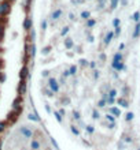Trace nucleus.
Here are the masks:
<instances>
[{"label": "nucleus", "mask_w": 140, "mask_h": 150, "mask_svg": "<svg viewBox=\"0 0 140 150\" xmlns=\"http://www.w3.org/2000/svg\"><path fill=\"white\" fill-rule=\"evenodd\" d=\"M11 12V4L10 1H3L0 4V16H6Z\"/></svg>", "instance_id": "f257e3e1"}, {"label": "nucleus", "mask_w": 140, "mask_h": 150, "mask_svg": "<svg viewBox=\"0 0 140 150\" xmlns=\"http://www.w3.org/2000/svg\"><path fill=\"white\" fill-rule=\"evenodd\" d=\"M19 134L24 137V138H26V139H29V138H32L33 137V131L29 128V127H26V126H22L19 128Z\"/></svg>", "instance_id": "f03ea898"}, {"label": "nucleus", "mask_w": 140, "mask_h": 150, "mask_svg": "<svg viewBox=\"0 0 140 150\" xmlns=\"http://www.w3.org/2000/svg\"><path fill=\"white\" fill-rule=\"evenodd\" d=\"M21 111H22V109H12V112H10V113H8L7 122H10V123H15V122H17V119H18V115L21 113Z\"/></svg>", "instance_id": "7ed1b4c3"}, {"label": "nucleus", "mask_w": 140, "mask_h": 150, "mask_svg": "<svg viewBox=\"0 0 140 150\" xmlns=\"http://www.w3.org/2000/svg\"><path fill=\"white\" fill-rule=\"evenodd\" d=\"M48 86H50V89H51L52 93H58V91H59V85H58V82H56L55 78L48 79Z\"/></svg>", "instance_id": "20e7f679"}, {"label": "nucleus", "mask_w": 140, "mask_h": 150, "mask_svg": "<svg viewBox=\"0 0 140 150\" xmlns=\"http://www.w3.org/2000/svg\"><path fill=\"white\" fill-rule=\"evenodd\" d=\"M26 90H28V85H26V81H21L19 85H18V94H19V96L26 94Z\"/></svg>", "instance_id": "39448f33"}, {"label": "nucleus", "mask_w": 140, "mask_h": 150, "mask_svg": "<svg viewBox=\"0 0 140 150\" xmlns=\"http://www.w3.org/2000/svg\"><path fill=\"white\" fill-rule=\"evenodd\" d=\"M28 75H29V70H28V67L25 66V67L21 68V71H19V79L21 81H25Z\"/></svg>", "instance_id": "423d86ee"}, {"label": "nucleus", "mask_w": 140, "mask_h": 150, "mask_svg": "<svg viewBox=\"0 0 140 150\" xmlns=\"http://www.w3.org/2000/svg\"><path fill=\"white\" fill-rule=\"evenodd\" d=\"M24 29L25 30H30L32 29V18H25V21H24Z\"/></svg>", "instance_id": "0eeeda50"}, {"label": "nucleus", "mask_w": 140, "mask_h": 150, "mask_svg": "<svg viewBox=\"0 0 140 150\" xmlns=\"http://www.w3.org/2000/svg\"><path fill=\"white\" fill-rule=\"evenodd\" d=\"M60 15H62V10L60 8H56L55 11L52 12V15H51V19L52 21H56V19H59Z\"/></svg>", "instance_id": "6e6552de"}, {"label": "nucleus", "mask_w": 140, "mask_h": 150, "mask_svg": "<svg viewBox=\"0 0 140 150\" xmlns=\"http://www.w3.org/2000/svg\"><path fill=\"white\" fill-rule=\"evenodd\" d=\"M30 147L33 150H39L40 149V142L37 141V139H32V142H30Z\"/></svg>", "instance_id": "1a4fd4ad"}, {"label": "nucleus", "mask_w": 140, "mask_h": 150, "mask_svg": "<svg viewBox=\"0 0 140 150\" xmlns=\"http://www.w3.org/2000/svg\"><path fill=\"white\" fill-rule=\"evenodd\" d=\"M73 45H74V42H73L72 38H66V40H65V47L67 48V49H72Z\"/></svg>", "instance_id": "9d476101"}, {"label": "nucleus", "mask_w": 140, "mask_h": 150, "mask_svg": "<svg viewBox=\"0 0 140 150\" xmlns=\"http://www.w3.org/2000/svg\"><path fill=\"white\" fill-rule=\"evenodd\" d=\"M113 36H114V33L113 32H110L107 34V36H106V38H104V44H106V45H107V44H110L111 42V38H113Z\"/></svg>", "instance_id": "9b49d317"}, {"label": "nucleus", "mask_w": 140, "mask_h": 150, "mask_svg": "<svg viewBox=\"0 0 140 150\" xmlns=\"http://www.w3.org/2000/svg\"><path fill=\"white\" fill-rule=\"evenodd\" d=\"M113 67L116 68V70H118V71H120L121 68L124 67V64L121 63V62H113Z\"/></svg>", "instance_id": "f8f14e48"}, {"label": "nucleus", "mask_w": 140, "mask_h": 150, "mask_svg": "<svg viewBox=\"0 0 140 150\" xmlns=\"http://www.w3.org/2000/svg\"><path fill=\"white\" fill-rule=\"evenodd\" d=\"M118 104H120L121 107H128V100L126 98H122V97H121V98H118Z\"/></svg>", "instance_id": "ddd939ff"}, {"label": "nucleus", "mask_w": 140, "mask_h": 150, "mask_svg": "<svg viewBox=\"0 0 140 150\" xmlns=\"http://www.w3.org/2000/svg\"><path fill=\"white\" fill-rule=\"evenodd\" d=\"M81 18H83V19H85V21H88L89 18H91V12H89V11H83V12H81Z\"/></svg>", "instance_id": "4468645a"}, {"label": "nucleus", "mask_w": 140, "mask_h": 150, "mask_svg": "<svg viewBox=\"0 0 140 150\" xmlns=\"http://www.w3.org/2000/svg\"><path fill=\"white\" fill-rule=\"evenodd\" d=\"M28 119H29V120H33V122H39V120H40V119H39V116H37V115H34V113H29Z\"/></svg>", "instance_id": "2eb2a0df"}, {"label": "nucleus", "mask_w": 140, "mask_h": 150, "mask_svg": "<svg viewBox=\"0 0 140 150\" xmlns=\"http://www.w3.org/2000/svg\"><path fill=\"white\" fill-rule=\"evenodd\" d=\"M139 33H140V22H137L136 30H135V33H133V37H135V38H136V37H139Z\"/></svg>", "instance_id": "dca6fc26"}, {"label": "nucleus", "mask_w": 140, "mask_h": 150, "mask_svg": "<svg viewBox=\"0 0 140 150\" xmlns=\"http://www.w3.org/2000/svg\"><path fill=\"white\" fill-rule=\"evenodd\" d=\"M121 60H122V56H121L120 52H117L116 55H114V60L113 62H121Z\"/></svg>", "instance_id": "f3484780"}, {"label": "nucleus", "mask_w": 140, "mask_h": 150, "mask_svg": "<svg viewBox=\"0 0 140 150\" xmlns=\"http://www.w3.org/2000/svg\"><path fill=\"white\" fill-rule=\"evenodd\" d=\"M96 23V21L95 19H92V18H89L88 21H87V26H88V28H92L93 25Z\"/></svg>", "instance_id": "a211bd4d"}, {"label": "nucleus", "mask_w": 140, "mask_h": 150, "mask_svg": "<svg viewBox=\"0 0 140 150\" xmlns=\"http://www.w3.org/2000/svg\"><path fill=\"white\" fill-rule=\"evenodd\" d=\"M132 19L136 21V22H139V19H140V12L139 11H136L135 14H133V15H132Z\"/></svg>", "instance_id": "6ab92c4d"}, {"label": "nucleus", "mask_w": 140, "mask_h": 150, "mask_svg": "<svg viewBox=\"0 0 140 150\" xmlns=\"http://www.w3.org/2000/svg\"><path fill=\"white\" fill-rule=\"evenodd\" d=\"M54 116L56 117V120H58V123H62V116H60L59 112H54Z\"/></svg>", "instance_id": "aec40b11"}, {"label": "nucleus", "mask_w": 140, "mask_h": 150, "mask_svg": "<svg viewBox=\"0 0 140 150\" xmlns=\"http://www.w3.org/2000/svg\"><path fill=\"white\" fill-rule=\"evenodd\" d=\"M4 38V26H0V42L3 41Z\"/></svg>", "instance_id": "412c9836"}, {"label": "nucleus", "mask_w": 140, "mask_h": 150, "mask_svg": "<svg viewBox=\"0 0 140 150\" xmlns=\"http://www.w3.org/2000/svg\"><path fill=\"white\" fill-rule=\"evenodd\" d=\"M6 124H7V122H0V134L4 131V128H6Z\"/></svg>", "instance_id": "4be33fe9"}, {"label": "nucleus", "mask_w": 140, "mask_h": 150, "mask_svg": "<svg viewBox=\"0 0 140 150\" xmlns=\"http://www.w3.org/2000/svg\"><path fill=\"white\" fill-rule=\"evenodd\" d=\"M108 96H110V98H114V97L117 96V91L114 90V89H111V90H110V93H108Z\"/></svg>", "instance_id": "5701e85b"}, {"label": "nucleus", "mask_w": 140, "mask_h": 150, "mask_svg": "<svg viewBox=\"0 0 140 150\" xmlns=\"http://www.w3.org/2000/svg\"><path fill=\"white\" fill-rule=\"evenodd\" d=\"M117 4H118V0H111V4H110L111 10H114V8L117 7Z\"/></svg>", "instance_id": "b1692460"}, {"label": "nucleus", "mask_w": 140, "mask_h": 150, "mask_svg": "<svg viewBox=\"0 0 140 150\" xmlns=\"http://www.w3.org/2000/svg\"><path fill=\"white\" fill-rule=\"evenodd\" d=\"M67 33H69V26H65L63 30L60 32V36H65V34H67Z\"/></svg>", "instance_id": "393cba45"}, {"label": "nucleus", "mask_w": 140, "mask_h": 150, "mask_svg": "<svg viewBox=\"0 0 140 150\" xmlns=\"http://www.w3.org/2000/svg\"><path fill=\"white\" fill-rule=\"evenodd\" d=\"M69 71H70V75H74V74H76V71H77V67H76V66H72Z\"/></svg>", "instance_id": "a878e982"}, {"label": "nucleus", "mask_w": 140, "mask_h": 150, "mask_svg": "<svg viewBox=\"0 0 140 150\" xmlns=\"http://www.w3.org/2000/svg\"><path fill=\"white\" fill-rule=\"evenodd\" d=\"M110 111H111V112H113V113H114V115H117V116H120V115H121V112L118 111V109H117V108H111V109H110Z\"/></svg>", "instance_id": "bb28decb"}, {"label": "nucleus", "mask_w": 140, "mask_h": 150, "mask_svg": "<svg viewBox=\"0 0 140 150\" xmlns=\"http://www.w3.org/2000/svg\"><path fill=\"white\" fill-rule=\"evenodd\" d=\"M4 81H6V74H4V72H0V82L3 83Z\"/></svg>", "instance_id": "cd10ccee"}, {"label": "nucleus", "mask_w": 140, "mask_h": 150, "mask_svg": "<svg viewBox=\"0 0 140 150\" xmlns=\"http://www.w3.org/2000/svg\"><path fill=\"white\" fill-rule=\"evenodd\" d=\"M34 51H36V47H34V45H32V47H30V56H34Z\"/></svg>", "instance_id": "c85d7f7f"}, {"label": "nucleus", "mask_w": 140, "mask_h": 150, "mask_svg": "<svg viewBox=\"0 0 140 150\" xmlns=\"http://www.w3.org/2000/svg\"><path fill=\"white\" fill-rule=\"evenodd\" d=\"M50 49H51V47H45L44 49H43V55H47V53H50Z\"/></svg>", "instance_id": "c756f323"}, {"label": "nucleus", "mask_w": 140, "mask_h": 150, "mask_svg": "<svg viewBox=\"0 0 140 150\" xmlns=\"http://www.w3.org/2000/svg\"><path fill=\"white\" fill-rule=\"evenodd\" d=\"M104 104H106V101H104V100H100L99 103H98V107H99V108H103Z\"/></svg>", "instance_id": "7c9ffc66"}, {"label": "nucleus", "mask_w": 140, "mask_h": 150, "mask_svg": "<svg viewBox=\"0 0 140 150\" xmlns=\"http://www.w3.org/2000/svg\"><path fill=\"white\" fill-rule=\"evenodd\" d=\"M113 25H114L116 28H118V25H120V19H118V18H116V19L113 21Z\"/></svg>", "instance_id": "2f4dec72"}, {"label": "nucleus", "mask_w": 140, "mask_h": 150, "mask_svg": "<svg viewBox=\"0 0 140 150\" xmlns=\"http://www.w3.org/2000/svg\"><path fill=\"white\" fill-rule=\"evenodd\" d=\"M132 119H133V113H132V112H129V113L126 115V120L129 122V120H132Z\"/></svg>", "instance_id": "473e14b6"}, {"label": "nucleus", "mask_w": 140, "mask_h": 150, "mask_svg": "<svg viewBox=\"0 0 140 150\" xmlns=\"http://www.w3.org/2000/svg\"><path fill=\"white\" fill-rule=\"evenodd\" d=\"M106 119H107V120H110V122H111V123H114V117H113V116H111V115H106Z\"/></svg>", "instance_id": "72a5a7b5"}, {"label": "nucleus", "mask_w": 140, "mask_h": 150, "mask_svg": "<svg viewBox=\"0 0 140 150\" xmlns=\"http://www.w3.org/2000/svg\"><path fill=\"white\" fill-rule=\"evenodd\" d=\"M72 131H73V134H76V135H78V134H80V131L77 130V128H76V127H74V126L72 127Z\"/></svg>", "instance_id": "f704fd0d"}, {"label": "nucleus", "mask_w": 140, "mask_h": 150, "mask_svg": "<svg viewBox=\"0 0 140 150\" xmlns=\"http://www.w3.org/2000/svg\"><path fill=\"white\" fill-rule=\"evenodd\" d=\"M45 28H47V21H43V22H41V29L45 30Z\"/></svg>", "instance_id": "c9c22d12"}, {"label": "nucleus", "mask_w": 140, "mask_h": 150, "mask_svg": "<svg viewBox=\"0 0 140 150\" xmlns=\"http://www.w3.org/2000/svg\"><path fill=\"white\" fill-rule=\"evenodd\" d=\"M69 18H70V21H76V15H74L73 12H70V14H69Z\"/></svg>", "instance_id": "e433bc0d"}, {"label": "nucleus", "mask_w": 140, "mask_h": 150, "mask_svg": "<svg viewBox=\"0 0 140 150\" xmlns=\"http://www.w3.org/2000/svg\"><path fill=\"white\" fill-rule=\"evenodd\" d=\"M99 116H100V115H99V112H93V119H99Z\"/></svg>", "instance_id": "4c0bfd02"}, {"label": "nucleus", "mask_w": 140, "mask_h": 150, "mask_svg": "<svg viewBox=\"0 0 140 150\" xmlns=\"http://www.w3.org/2000/svg\"><path fill=\"white\" fill-rule=\"evenodd\" d=\"M87 130H88L89 132H93V127L92 126H87Z\"/></svg>", "instance_id": "58836bf2"}, {"label": "nucleus", "mask_w": 140, "mask_h": 150, "mask_svg": "<svg viewBox=\"0 0 140 150\" xmlns=\"http://www.w3.org/2000/svg\"><path fill=\"white\" fill-rule=\"evenodd\" d=\"M74 117H76L77 120H78V119H80V113H78V112H76V111H74Z\"/></svg>", "instance_id": "ea45409f"}, {"label": "nucleus", "mask_w": 140, "mask_h": 150, "mask_svg": "<svg viewBox=\"0 0 140 150\" xmlns=\"http://www.w3.org/2000/svg\"><path fill=\"white\" fill-rule=\"evenodd\" d=\"M121 33V29H120V26L118 28H116V34H120Z\"/></svg>", "instance_id": "a19ab883"}, {"label": "nucleus", "mask_w": 140, "mask_h": 150, "mask_svg": "<svg viewBox=\"0 0 140 150\" xmlns=\"http://www.w3.org/2000/svg\"><path fill=\"white\" fill-rule=\"evenodd\" d=\"M3 60H1V59H0V72H1V67H3Z\"/></svg>", "instance_id": "79ce46f5"}, {"label": "nucleus", "mask_w": 140, "mask_h": 150, "mask_svg": "<svg viewBox=\"0 0 140 150\" xmlns=\"http://www.w3.org/2000/svg\"><path fill=\"white\" fill-rule=\"evenodd\" d=\"M99 1H100V4H103V0H99Z\"/></svg>", "instance_id": "37998d69"}, {"label": "nucleus", "mask_w": 140, "mask_h": 150, "mask_svg": "<svg viewBox=\"0 0 140 150\" xmlns=\"http://www.w3.org/2000/svg\"><path fill=\"white\" fill-rule=\"evenodd\" d=\"M0 150H1V142H0Z\"/></svg>", "instance_id": "c03bdc74"}, {"label": "nucleus", "mask_w": 140, "mask_h": 150, "mask_svg": "<svg viewBox=\"0 0 140 150\" xmlns=\"http://www.w3.org/2000/svg\"><path fill=\"white\" fill-rule=\"evenodd\" d=\"M8 1H15V0H8Z\"/></svg>", "instance_id": "a18cd8bd"}, {"label": "nucleus", "mask_w": 140, "mask_h": 150, "mask_svg": "<svg viewBox=\"0 0 140 150\" xmlns=\"http://www.w3.org/2000/svg\"><path fill=\"white\" fill-rule=\"evenodd\" d=\"M139 150H140V149H139Z\"/></svg>", "instance_id": "49530a36"}]
</instances>
